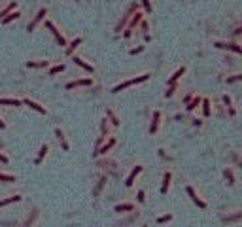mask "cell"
Segmentation results:
<instances>
[{
  "label": "cell",
  "instance_id": "6da1fadb",
  "mask_svg": "<svg viewBox=\"0 0 242 227\" xmlns=\"http://www.w3.org/2000/svg\"><path fill=\"white\" fill-rule=\"evenodd\" d=\"M149 78V74H142V76H138V78H132V80H127V82H123V83H119V85H116V87L112 89V93H119V91H123L125 87H131V85H134V83H140V82H146Z\"/></svg>",
  "mask_w": 242,
  "mask_h": 227
},
{
  "label": "cell",
  "instance_id": "7a4b0ae2",
  "mask_svg": "<svg viewBox=\"0 0 242 227\" xmlns=\"http://www.w3.org/2000/svg\"><path fill=\"white\" fill-rule=\"evenodd\" d=\"M136 8H138V4H136V2H134V4H131V8H129V11L125 13V15H123V19H121L119 23H117V27H116V30H117V32H121V30H123V25L127 23V21H129V17L132 15V13L136 11Z\"/></svg>",
  "mask_w": 242,
  "mask_h": 227
},
{
  "label": "cell",
  "instance_id": "3957f363",
  "mask_svg": "<svg viewBox=\"0 0 242 227\" xmlns=\"http://www.w3.org/2000/svg\"><path fill=\"white\" fill-rule=\"evenodd\" d=\"M46 27H47V28H49V30H51V32H53V36L57 38V42H59V44H61V46H68V44H66V38H65V36H62V34H61L59 30H57V28H55V25L51 23V21H46Z\"/></svg>",
  "mask_w": 242,
  "mask_h": 227
},
{
  "label": "cell",
  "instance_id": "277c9868",
  "mask_svg": "<svg viewBox=\"0 0 242 227\" xmlns=\"http://www.w3.org/2000/svg\"><path fill=\"white\" fill-rule=\"evenodd\" d=\"M46 13H47V11H46V8H42V10H40V11L36 13V15H34V19L30 21V23H28V27H27V30H28V32H32V30H34V27H36V25L40 23V21H42V19L46 17Z\"/></svg>",
  "mask_w": 242,
  "mask_h": 227
},
{
  "label": "cell",
  "instance_id": "5b68a950",
  "mask_svg": "<svg viewBox=\"0 0 242 227\" xmlns=\"http://www.w3.org/2000/svg\"><path fill=\"white\" fill-rule=\"evenodd\" d=\"M140 21H142V13H140V11H136V13H134V17L131 19V23H129V28H127V30L123 32V36H125V38H129V36H131V30H132L134 27H136V23H140Z\"/></svg>",
  "mask_w": 242,
  "mask_h": 227
},
{
  "label": "cell",
  "instance_id": "8992f818",
  "mask_svg": "<svg viewBox=\"0 0 242 227\" xmlns=\"http://www.w3.org/2000/svg\"><path fill=\"white\" fill-rule=\"evenodd\" d=\"M187 195L191 197V201H193V203L197 204L199 208H206V203H204V201H201V199L197 197V193H195V189L191 187V186H187Z\"/></svg>",
  "mask_w": 242,
  "mask_h": 227
},
{
  "label": "cell",
  "instance_id": "52a82bcc",
  "mask_svg": "<svg viewBox=\"0 0 242 227\" xmlns=\"http://www.w3.org/2000/svg\"><path fill=\"white\" fill-rule=\"evenodd\" d=\"M80 85H93V80H91V78H85V80L70 82V83H66V89H74V87H80Z\"/></svg>",
  "mask_w": 242,
  "mask_h": 227
},
{
  "label": "cell",
  "instance_id": "ba28073f",
  "mask_svg": "<svg viewBox=\"0 0 242 227\" xmlns=\"http://www.w3.org/2000/svg\"><path fill=\"white\" fill-rule=\"evenodd\" d=\"M216 47H221V49H231V51H237L242 55V47L237 44H221V42H216Z\"/></svg>",
  "mask_w": 242,
  "mask_h": 227
},
{
  "label": "cell",
  "instance_id": "9c48e42d",
  "mask_svg": "<svg viewBox=\"0 0 242 227\" xmlns=\"http://www.w3.org/2000/svg\"><path fill=\"white\" fill-rule=\"evenodd\" d=\"M23 102H25V104H28V106H30L32 110H36V112H40V114H46V108H44V106H40L38 102H34V101H30V98H25Z\"/></svg>",
  "mask_w": 242,
  "mask_h": 227
},
{
  "label": "cell",
  "instance_id": "30bf717a",
  "mask_svg": "<svg viewBox=\"0 0 242 227\" xmlns=\"http://www.w3.org/2000/svg\"><path fill=\"white\" fill-rule=\"evenodd\" d=\"M140 172H142V167H140V165H138V167H134V168H132V172L129 174V178H127V182H125L127 186H132V182H134V178H136V176H138Z\"/></svg>",
  "mask_w": 242,
  "mask_h": 227
},
{
  "label": "cell",
  "instance_id": "8fae6325",
  "mask_svg": "<svg viewBox=\"0 0 242 227\" xmlns=\"http://www.w3.org/2000/svg\"><path fill=\"white\" fill-rule=\"evenodd\" d=\"M159 119H161V114L157 112V110H155L153 112V121H151V127H149V133H155V131H157V127H159Z\"/></svg>",
  "mask_w": 242,
  "mask_h": 227
},
{
  "label": "cell",
  "instance_id": "7c38bea8",
  "mask_svg": "<svg viewBox=\"0 0 242 227\" xmlns=\"http://www.w3.org/2000/svg\"><path fill=\"white\" fill-rule=\"evenodd\" d=\"M72 61L76 62V65H78V66H81L83 70H87V72H93V70H95V68H93V66H91V65H87V62H85L83 59H80V57H74V59H72Z\"/></svg>",
  "mask_w": 242,
  "mask_h": 227
},
{
  "label": "cell",
  "instance_id": "4fadbf2b",
  "mask_svg": "<svg viewBox=\"0 0 242 227\" xmlns=\"http://www.w3.org/2000/svg\"><path fill=\"white\" fill-rule=\"evenodd\" d=\"M49 65V61H28L27 62V66L28 68H44Z\"/></svg>",
  "mask_w": 242,
  "mask_h": 227
},
{
  "label": "cell",
  "instance_id": "5bb4252c",
  "mask_svg": "<svg viewBox=\"0 0 242 227\" xmlns=\"http://www.w3.org/2000/svg\"><path fill=\"white\" fill-rule=\"evenodd\" d=\"M47 150H49V148H47L46 144H44V146L40 148V152H38V157L34 159V163H36V165H42V161H44V157H46V153H47Z\"/></svg>",
  "mask_w": 242,
  "mask_h": 227
},
{
  "label": "cell",
  "instance_id": "9a60e30c",
  "mask_svg": "<svg viewBox=\"0 0 242 227\" xmlns=\"http://www.w3.org/2000/svg\"><path fill=\"white\" fill-rule=\"evenodd\" d=\"M183 72H186V68H183V66H180V68H178L176 72L172 74V78H170V80H168V83H170V85H174V83H176L178 80H180V76H182Z\"/></svg>",
  "mask_w": 242,
  "mask_h": 227
},
{
  "label": "cell",
  "instance_id": "2e32d148",
  "mask_svg": "<svg viewBox=\"0 0 242 227\" xmlns=\"http://www.w3.org/2000/svg\"><path fill=\"white\" fill-rule=\"evenodd\" d=\"M113 144H116V138H110V140L106 142L104 146H100V148H98V150H97L95 153H106V152H108V150H110V148H112Z\"/></svg>",
  "mask_w": 242,
  "mask_h": 227
},
{
  "label": "cell",
  "instance_id": "e0dca14e",
  "mask_svg": "<svg viewBox=\"0 0 242 227\" xmlns=\"http://www.w3.org/2000/svg\"><path fill=\"white\" fill-rule=\"evenodd\" d=\"M21 201V195H13V197H8V199H4V201H0V208L6 206V204H11V203H17Z\"/></svg>",
  "mask_w": 242,
  "mask_h": 227
},
{
  "label": "cell",
  "instance_id": "ac0fdd59",
  "mask_svg": "<svg viewBox=\"0 0 242 227\" xmlns=\"http://www.w3.org/2000/svg\"><path fill=\"white\" fill-rule=\"evenodd\" d=\"M0 104H6V106H21V101H17V98H0Z\"/></svg>",
  "mask_w": 242,
  "mask_h": 227
},
{
  "label": "cell",
  "instance_id": "d6986e66",
  "mask_svg": "<svg viewBox=\"0 0 242 227\" xmlns=\"http://www.w3.org/2000/svg\"><path fill=\"white\" fill-rule=\"evenodd\" d=\"M168 184H170V172H165V178H163V187H161V193H163V195L168 191Z\"/></svg>",
  "mask_w": 242,
  "mask_h": 227
},
{
  "label": "cell",
  "instance_id": "ffe728a7",
  "mask_svg": "<svg viewBox=\"0 0 242 227\" xmlns=\"http://www.w3.org/2000/svg\"><path fill=\"white\" fill-rule=\"evenodd\" d=\"M19 17V11H11V13H8L4 19H2V25H8V23H11L13 19H17Z\"/></svg>",
  "mask_w": 242,
  "mask_h": 227
},
{
  "label": "cell",
  "instance_id": "44dd1931",
  "mask_svg": "<svg viewBox=\"0 0 242 227\" xmlns=\"http://www.w3.org/2000/svg\"><path fill=\"white\" fill-rule=\"evenodd\" d=\"M80 44H81V38H76V40H72V44H70V46L66 47V53H68V55H72V53H74V49H76L78 46H80Z\"/></svg>",
  "mask_w": 242,
  "mask_h": 227
},
{
  "label": "cell",
  "instance_id": "7402d4cb",
  "mask_svg": "<svg viewBox=\"0 0 242 227\" xmlns=\"http://www.w3.org/2000/svg\"><path fill=\"white\" fill-rule=\"evenodd\" d=\"M134 206H132V204L131 203H125V204H117V206H116V212H131Z\"/></svg>",
  "mask_w": 242,
  "mask_h": 227
},
{
  "label": "cell",
  "instance_id": "603a6c76",
  "mask_svg": "<svg viewBox=\"0 0 242 227\" xmlns=\"http://www.w3.org/2000/svg\"><path fill=\"white\" fill-rule=\"evenodd\" d=\"M55 134L59 136V140H61V144H62V150H68V144H66V140H65V134H62V131L61 129H55Z\"/></svg>",
  "mask_w": 242,
  "mask_h": 227
},
{
  "label": "cell",
  "instance_id": "cb8c5ba5",
  "mask_svg": "<svg viewBox=\"0 0 242 227\" xmlns=\"http://www.w3.org/2000/svg\"><path fill=\"white\" fill-rule=\"evenodd\" d=\"M15 6H17L15 2H11V4L8 6V8H4L2 11H0V21H2V19H4V15H8V13H11L13 10H15Z\"/></svg>",
  "mask_w": 242,
  "mask_h": 227
},
{
  "label": "cell",
  "instance_id": "d4e9b609",
  "mask_svg": "<svg viewBox=\"0 0 242 227\" xmlns=\"http://www.w3.org/2000/svg\"><path fill=\"white\" fill-rule=\"evenodd\" d=\"M201 102H202V101H201V97H195L193 101H191V102L187 104V110H189V112H191V110H195V108H197V106L201 104Z\"/></svg>",
  "mask_w": 242,
  "mask_h": 227
},
{
  "label": "cell",
  "instance_id": "484cf974",
  "mask_svg": "<svg viewBox=\"0 0 242 227\" xmlns=\"http://www.w3.org/2000/svg\"><path fill=\"white\" fill-rule=\"evenodd\" d=\"M202 114H204V117H208V116H210V102L206 101V98L202 101Z\"/></svg>",
  "mask_w": 242,
  "mask_h": 227
},
{
  "label": "cell",
  "instance_id": "4316f807",
  "mask_svg": "<svg viewBox=\"0 0 242 227\" xmlns=\"http://www.w3.org/2000/svg\"><path fill=\"white\" fill-rule=\"evenodd\" d=\"M0 182H15V176H11V174H4V172H0Z\"/></svg>",
  "mask_w": 242,
  "mask_h": 227
},
{
  "label": "cell",
  "instance_id": "83f0119b",
  "mask_svg": "<svg viewBox=\"0 0 242 227\" xmlns=\"http://www.w3.org/2000/svg\"><path fill=\"white\" fill-rule=\"evenodd\" d=\"M62 70H65V65H57V66H53L51 70H49V76H55V74L62 72Z\"/></svg>",
  "mask_w": 242,
  "mask_h": 227
},
{
  "label": "cell",
  "instance_id": "f1b7e54d",
  "mask_svg": "<svg viewBox=\"0 0 242 227\" xmlns=\"http://www.w3.org/2000/svg\"><path fill=\"white\" fill-rule=\"evenodd\" d=\"M225 178H227V182H229L231 186L234 184V178H233V172H231V168H227V170H225Z\"/></svg>",
  "mask_w": 242,
  "mask_h": 227
},
{
  "label": "cell",
  "instance_id": "f546056e",
  "mask_svg": "<svg viewBox=\"0 0 242 227\" xmlns=\"http://www.w3.org/2000/svg\"><path fill=\"white\" fill-rule=\"evenodd\" d=\"M170 219H172V216H170V214H165V216L157 218V223H167V222H170Z\"/></svg>",
  "mask_w": 242,
  "mask_h": 227
},
{
  "label": "cell",
  "instance_id": "4dcf8cb0",
  "mask_svg": "<svg viewBox=\"0 0 242 227\" xmlns=\"http://www.w3.org/2000/svg\"><path fill=\"white\" fill-rule=\"evenodd\" d=\"M238 80H242V74H234L231 78H227V83H233V82H238Z\"/></svg>",
  "mask_w": 242,
  "mask_h": 227
},
{
  "label": "cell",
  "instance_id": "1f68e13d",
  "mask_svg": "<svg viewBox=\"0 0 242 227\" xmlns=\"http://www.w3.org/2000/svg\"><path fill=\"white\" fill-rule=\"evenodd\" d=\"M104 182H106V178H100V182H98V187L95 189V195L100 193V189H102V186H104Z\"/></svg>",
  "mask_w": 242,
  "mask_h": 227
},
{
  "label": "cell",
  "instance_id": "d6a6232c",
  "mask_svg": "<svg viewBox=\"0 0 242 227\" xmlns=\"http://www.w3.org/2000/svg\"><path fill=\"white\" fill-rule=\"evenodd\" d=\"M106 114H108V117L112 119V123H113V125H119V121H117V117H116V116H113V114H112L110 110H108V112H106Z\"/></svg>",
  "mask_w": 242,
  "mask_h": 227
},
{
  "label": "cell",
  "instance_id": "836d02e7",
  "mask_svg": "<svg viewBox=\"0 0 242 227\" xmlns=\"http://www.w3.org/2000/svg\"><path fill=\"white\" fill-rule=\"evenodd\" d=\"M142 4H144L146 11H151V4H149V0H142Z\"/></svg>",
  "mask_w": 242,
  "mask_h": 227
},
{
  "label": "cell",
  "instance_id": "e575fe53",
  "mask_svg": "<svg viewBox=\"0 0 242 227\" xmlns=\"http://www.w3.org/2000/svg\"><path fill=\"white\" fill-rule=\"evenodd\" d=\"M140 51H144V46H140V47H134L131 53H132V55H136V53H140Z\"/></svg>",
  "mask_w": 242,
  "mask_h": 227
},
{
  "label": "cell",
  "instance_id": "d590c367",
  "mask_svg": "<svg viewBox=\"0 0 242 227\" xmlns=\"http://www.w3.org/2000/svg\"><path fill=\"white\" fill-rule=\"evenodd\" d=\"M172 93H174V85H170V89L165 93V97H172Z\"/></svg>",
  "mask_w": 242,
  "mask_h": 227
},
{
  "label": "cell",
  "instance_id": "8d00e7d4",
  "mask_svg": "<svg viewBox=\"0 0 242 227\" xmlns=\"http://www.w3.org/2000/svg\"><path fill=\"white\" fill-rule=\"evenodd\" d=\"M136 197H138V201H140V203H144V199H146V197H144V191H138V195H136Z\"/></svg>",
  "mask_w": 242,
  "mask_h": 227
},
{
  "label": "cell",
  "instance_id": "74e56055",
  "mask_svg": "<svg viewBox=\"0 0 242 227\" xmlns=\"http://www.w3.org/2000/svg\"><path fill=\"white\" fill-rule=\"evenodd\" d=\"M223 102H225L227 106H231V97H227V95H225V97H223Z\"/></svg>",
  "mask_w": 242,
  "mask_h": 227
},
{
  "label": "cell",
  "instance_id": "f35d334b",
  "mask_svg": "<svg viewBox=\"0 0 242 227\" xmlns=\"http://www.w3.org/2000/svg\"><path fill=\"white\" fill-rule=\"evenodd\" d=\"M102 136H106V119L102 121Z\"/></svg>",
  "mask_w": 242,
  "mask_h": 227
},
{
  "label": "cell",
  "instance_id": "ab89813d",
  "mask_svg": "<svg viewBox=\"0 0 242 227\" xmlns=\"http://www.w3.org/2000/svg\"><path fill=\"white\" fill-rule=\"evenodd\" d=\"M0 161H2V163H8V157H6V155H2V153H0Z\"/></svg>",
  "mask_w": 242,
  "mask_h": 227
},
{
  "label": "cell",
  "instance_id": "60d3db41",
  "mask_svg": "<svg viewBox=\"0 0 242 227\" xmlns=\"http://www.w3.org/2000/svg\"><path fill=\"white\" fill-rule=\"evenodd\" d=\"M4 127H6V123L2 121V119H0V129H4Z\"/></svg>",
  "mask_w": 242,
  "mask_h": 227
},
{
  "label": "cell",
  "instance_id": "b9f144b4",
  "mask_svg": "<svg viewBox=\"0 0 242 227\" xmlns=\"http://www.w3.org/2000/svg\"><path fill=\"white\" fill-rule=\"evenodd\" d=\"M144 227H146V225H144Z\"/></svg>",
  "mask_w": 242,
  "mask_h": 227
}]
</instances>
